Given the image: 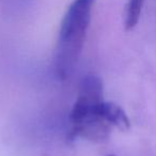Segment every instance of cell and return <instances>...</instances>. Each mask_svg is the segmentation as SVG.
Instances as JSON below:
<instances>
[{
    "mask_svg": "<svg viewBox=\"0 0 156 156\" xmlns=\"http://www.w3.org/2000/svg\"><path fill=\"white\" fill-rule=\"evenodd\" d=\"M96 0H73L61 22L55 56L57 74L65 78L83 50Z\"/></svg>",
    "mask_w": 156,
    "mask_h": 156,
    "instance_id": "6da1fadb",
    "label": "cell"
},
{
    "mask_svg": "<svg viewBox=\"0 0 156 156\" xmlns=\"http://www.w3.org/2000/svg\"><path fill=\"white\" fill-rule=\"evenodd\" d=\"M95 113L105 119L110 125L115 126L122 132L130 128V121L125 111L115 103L102 102L95 106Z\"/></svg>",
    "mask_w": 156,
    "mask_h": 156,
    "instance_id": "3957f363",
    "label": "cell"
},
{
    "mask_svg": "<svg viewBox=\"0 0 156 156\" xmlns=\"http://www.w3.org/2000/svg\"><path fill=\"white\" fill-rule=\"evenodd\" d=\"M108 156H115V155H108Z\"/></svg>",
    "mask_w": 156,
    "mask_h": 156,
    "instance_id": "8992f818",
    "label": "cell"
},
{
    "mask_svg": "<svg viewBox=\"0 0 156 156\" xmlns=\"http://www.w3.org/2000/svg\"><path fill=\"white\" fill-rule=\"evenodd\" d=\"M144 0H128L124 11V27L125 30H132L137 26L141 15Z\"/></svg>",
    "mask_w": 156,
    "mask_h": 156,
    "instance_id": "5b68a950",
    "label": "cell"
},
{
    "mask_svg": "<svg viewBox=\"0 0 156 156\" xmlns=\"http://www.w3.org/2000/svg\"><path fill=\"white\" fill-rule=\"evenodd\" d=\"M74 127L71 132V136L81 137L91 141H105L111 134V125L98 115H92L87 119L83 120L77 124H73Z\"/></svg>",
    "mask_w": 156,
    "mask_h": 156,
    "instance_id": "7a4b0ae2",
    "label": "cell"
},
{
    "mask_svg": "<svg viewBox=\"0 0 156 156\" xmlns=\"http://www.w3.org/2000/svg\"><path fill=\"white\" fill-rule=\"evenodd\" d=\"M78 98H81L90 104L98 105L103 101V83L96 76L89 75L85 77L80 85V93Z\"/></svg>",
    "mask_w": 156,
    "mask_h": 156,
    "instance_id": "277c9868",
    "label": "cell"
}]
</instances>
